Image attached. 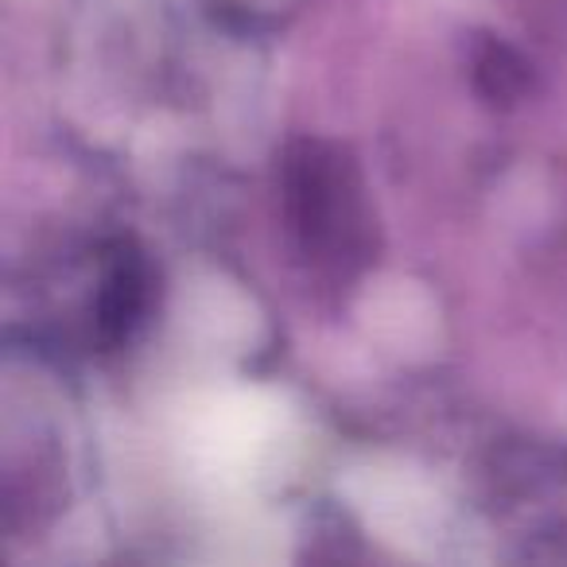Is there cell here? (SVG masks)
Segmentation results:
<instances>
[{
  "label": "cell",
  "instance_id": "6da1fadb",
  "mask_svg": "<svg viewBox=\"0 0 567 567\" xmlns=\"http://www.w3.org/2000/svg\"><path fill=\"white\" fill-rule=\"evenodd\" d=\"M358 167L334 144L296 141L284 156V206L316 257H370L373 221Z\"/></svg>",
  "mask_w": 567,
  "mask_h": 567
},
{
  "label": "cell",
  "instance_id": "7a4b0ae2",
  "mask_svg": "<svg viewBox=\"0 0 567 567\" xmlns=\"http://www.w3.org/2000/svg\"><path fill=\"white\" fill-rule=\"evenodd\" d=\"M148 288L152 276L148 265L141 257H125L117 260L105 272L102 292H97V331L105 342H121L144 323V311H148Z\"/></svg>",
  "mask_w": 567,
  "mask_h": 567
},
{
  "label": "cell",
  "instance_id": "3957f363",
  "mask_svg": "<svg viewBox=\"0 0 567 567\" xmlns=\"http://www.w3.org/2000/svg\"><path fill=\"white\" fill-rule=\"evenodd\" d=\"M471 79L489 105H517L533 86V71L525 59L494 35H482L471 48Z\"/></svg>",
  "mask_w": 567,
  "mask_h": 567
}]
</instances>
